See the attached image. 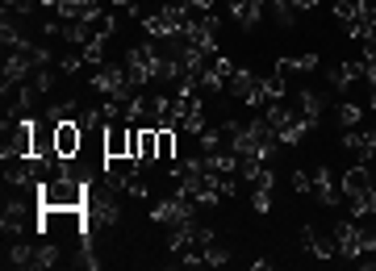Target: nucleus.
I'll list each match as a JSON object with an SVG mask.
<instances>
[{
	"mask_svg": "<svg viewBox=\"0 0 376 271\" xmlns=\"http://www.w3.org/2000/svg\"><path fill=\"white\" fill-rule=\"evenodd\" d=\"M54 8H59V17H63L67 25H71V21H93L96 13H100L96 0H59Z\"/></svg>",
	"mask_w": 376,
	"mask_h": 271,
	"instance_id": "obj_12",
	"label": "nucleus"
},
{
	"mask_svg": "<svg viewBox=\"0 0 376 271\" xmlns=\"http://www.w3.org/2000/svg\"><path fill=\"white\" fill-rule=\"evenodd\" d=\"M310 188H314V171H293V192L297 196H305Z\"/></svg>",
	"mask_w": 376,
	"mask_h": 271,
	"instance_id": "obj_24",
	"label": "nucleus"
},
{
	"mask_svg": "<svg viewBox=\"0 0 376 271\" xmlns=\"http://www.w3.org/2000/svg\"><path fill=\"white\" fill-rule=\"evenodd\" d=\"M80 67H84V54H63L59 59V76H76Z\"/></svg>",
	"mask_w": 376,
	"mask_h": 271,
	"instance_id": "obj_23",
	"label": "nucleus"
},
{
	"mask_svg": "<svg viewBox=\"0 0 376 271\" xmlns=\"http://www.w3.org/2000/svg\"><path fill=\"white\" fill-rule=\"evenodd\" d=\"M251 205H255V213H268V209H272V188H255Z\"/></svg>",
	"mask_w": 376,
	"mask_h": 271,
	"instance_id": "obj_25",
	"label": "nucleus"
},
{
	"mask_svg": "<svg viewBox=\"0 0 376 271\" xmlns=\"http://www.w3.org/2000/svg\"><path fill=\"white\" fill-rule=\"evenodd\" d=\"M54 263H63V251H59L54 242L38 246V263H34V267H54Z\"/></svg>",
	"mask_w": 376,
	"mask_h": 271,
	"instance_id": "obj_21",
	"label": "nucleus"
},
{
	"mask_svg": "<svg viewBox=\"0 0 376 271\" xmlns=\"http://www.w3.org/2000/svg\"><path fill=\"white\" fill-rule=\"evenodd\" d=\"M314 4H318V0H297V8H301V13H305V8H314Z\"/></svg>",
	"mask_w": 376,
	"mask_h": 271,
	"instance_id": "obj_29",
	"label": "nucleus"
},
{
	"mask_svg": "<svg viewBox=\"0 0 376 271\" xmlns=\"http://www.w3.org/2000/svg\"><path fill=\"white\" fill-rule=\"evenodd\" d=\"M314 67H318V54H314V50H310V54H301V59H297V71H314Z\"/></svg>",
	"mask_w": 376,
	"mask_h": 271,
	"instance_id": "obj_28",
	"label": "nucleus"
},
{
	"mask_svg": "<svg viewBox=\"0 0 376 271\" xmlns=\"http://www.w3.org/2000/svg\"><path fill=\"white\" fill-rule=\"evenodd\" d=\"M130 84V76H126V67H113V63H100V71L93 76V88L100 96H113L117 88H126Z\"/></svg>",
	"mask_w": 376,
	"mask_h": 271,
	"instance_id": "obj_9",
	"label": "nucleus"
},
{
	"mask_svg": "<svg viewBox=\"0 0 376 271\" xmlns=\"http://www.w3.org/2000/svg\"><path fill=\"white\" fill-rule=\"evenodd\" d=\"M297 100H301V104H297V109H301V117H305V121H310V130H314V126L322 121V109H327V96H318V92H301Z\"/></svg>",
	"mask_w": 376,
	"mask_h": 271,
	"instance_id": "obj_16",
	"label": "nucleus"
},
{
	"mask_svg": "<svg viewBox=\"0 0 376 271\" xmlns=\"http://www.w3.org/2000/svg\"><path fill=\"white\" fill-rule=\"evenodd\" d=\"M334 242H339V255H343V259H360V255H364V226L339 222V226H334Z\"/></svg>",
	"mask_w": 376,
	"mask_h": 271,
	"instance_id": "obj_4",
	"label": "nucleus"
},
{
	"mask_svg": "<svg viewBox=\"0 0 376 271\" xmlns=\"http://www.w3.org/2000/svg\"><path fill=\"white\" fill-rule=\"evenodd\" d=\"M42 234H88V213L84 209H38Z\"/></svg>",
	"mask_w": 376,
	"mask_h": 271,
	"instance_id": "obj_3",
	"label": "nucleus"
},
{
	"mask_svg": "<svg viewBox=\"0 0 376 271\" xmlns=\"http://www.w3.org/2000/svg\"><path fill=\"white\" fill-rule=\"evenodd\" d=\"M38 205L42 209H84L88 205V183L67 180V176H50L38 188Z\"/></svg>",
	"mask_w": 376,
	"mask_h": 271,
	"instance_id": "obj_1",
	"label": "nucleus"
},
{
	"mask_svg": "<svg viewBox=\"0 0 376 271\" xmlns=\"http://www.w3.org/2000/svg\"><path fill=\"white\" fill-rule=\"evenodd\" d=\"M205 263H209V267H226V263H230V246H222V242L213 238V242L205 246Z\"/></svg>",
	"mask_w": 376,
	"mask_h": 271,
	"instance_id": "obj_19",
	"label": "nucleus"
},
{
	"mask_svg": "<svg viewBox=\"0 0 376 271\" xmlns=\"http://www.w3.org/2000/svg\"><path fill=\"white\" fill-rule=\"evenodd\" d=\"M84 130H80V121H59V130H54V150L63 155V159H71V155H80L84 150Z\"/></svg>",
	"mask_w": 376,
	"mask_h": 271,
	"instance_id": "obj_5",
	"label": "nucleus"
},
{
	"mask_svg": "<svg viewBox=\"0 0 376 271\" xmlns=\"http://www.w3.org/2000/svg\"><path fill=\"white\" fill-rule=\"evenodd\" d=\"M310 196H314L318 205H334V200L343 196V188H339V180H334L330 167H314V188H310Z\"/></svg>",
	"mask_w": 376,
	"mask_h": 271,
	"instance_id": "obj_7",
	"label": "nucleus"
},
{
	"mask_svg": "<svg viewBox=\"0 0 376 271\" xmlns=\"http://www.w3.org/2000/svg\"><path fill=\"white\" fill-rule=\"evenodd\" d=\"M4 263H8V267H34V263H38V246H30L25 238H17V242L4 251Z\"/></svg>",
	"mask_w": 376,
	"mask_h": 271,
	"instance_id": "obj_14",
	"label": "nucleus"
},
{
	"mask_svg": "<svg viewBox=\"0 0 376 271\" xmlns=\"http://www.w3.org/2000/svg\"><path fill=\"white\" fill-rule=\"evenodd\" d=\"M4 8H8V13H21V17H25V13L34 8V0H4Z\"/></svg>",
	"mask_w": 376,
	"mask_h": 271,
	"instance_id": "obj_27",
	"label": "nucleus"
},
{
	"mask_svg": "<svg viewBox=\"0 0 376 271\" xmlns=\"http://www.w3.org/2000/svg\"><path fill=\"white\" fill-rule=\"evenodd\" d=\"M159 46H130L126 50V76H130V84H155V76H159Z\"/></svg>",
	"mask_w": 376,
	"mask_h": 271,
	"instance_id": "obj_2",
	"label": "nucleus"
},
{
	"mask_svg": "<svg viewBox=\"0 0 376 271\" xmlns=\"http://www.w3.org/2000/svg\"><path fill=\"white\" fill-rule=\"evenodd\" d=\"M343 146H347L360 163H368L376 155V130H343Z\"/></svg>",
	"mask_w": 376,
	"mask_h": 271,
	"instance_id": "obj_8",
	"label": "nucleus"
},
{
	"mask_svg": "<svg viewBox=\"0 0 376 271\" xmlns=\"http://www.w3.org/2000/svg\"><path fill=\"white\" fill-rule=\"evenodd\" d=\"M130 155V121L122 126L117 117L105 126V159H126Z\"/></svg>",
	"mask_w": 376,
	"mask_h": 271,
	"instance_id": "obj_6",
	"label": "nucleus"
},
{
	"mask_svg": "<svg viewBox=\"0 0 376 271\" xmlns=\"http://www.w3.org/2000/svg\"><path fill=\"white\" fill-rule=\"evenodd\" d=\"M264 8H268V0H230V17H235L238 25H259V17H264Z\"/></svg>",
	"mask_w": 376,
	"mask_h": 271,
	"instance_id": "obj_13",
	"label": "nucleus"
},
{
	"mask_svg": "<svg viewBox=\"0 0 376 271\" xmlns=\"http://www.w3.org/2000/svg\"><path fill=\"white\" fill-rule=\"evenodd\" d=\"M34 88H38V92H54V71H47V67H42V71H34Z\"/></svg>",
	"mask_w": 376,
	"mask_h": 271,
	"instance_id": "obj_26",
	"label": "nucleus"
},
{
	"mask_svg": "<svg viewBox=\"0 0 376 271\" xmlns=\"http://www.w3.org/2000/svg\"><path fill=\"white\" fill-rule=\"evenodd\" d=\"M159 159H163V163H172V159H176V142H172V130H163V126H159Z\"/></svg>",
	"mask_w": 376,
	"mask_h": 271,
	"instance_id": "obj_22",
	"label": "nucleus"
},
{
	"mask_svg": "<svg viewBox=\"0 0 376 271\" xmlns=\"http://www.w3.org/2000/svg\"><path fill=\"white\" fill-rule=\"evenodd\" d=\"M109 4H113V8H130V0H109Z\"/></svg>",
	"mask_w": 376,
	"mask_h": 271,
	"instance_id": "obj_30",
	"label": "nucleus"
},
{
	"mask_svg": "<svg viewBox=\"0 0 376 271\" xmlns=\"http://www.w3.org/2000/svg\"><path fill=\"white\" fill-rule=\"evenodd\" d=\"M268 4H297V0H268Z\"/></svg>",
	"mask_w": 376,
	"mask_h": 271,
	"instance_id": "obj_31",
	"label": "nucleus"
},
{
	"mask_svg": "<svg viewBox=\"0 0 376 271\" xmlns=\"http://www.w3.org/2000/svg\"><path fill=\"white\" fill-rule=\"evenodd\" d=\"M305 251H314L322 263H330V259L339 255V242L327 238V234H318V229H305Z\"/></svg>",
	"mask_w": 376,
	"mask_h": 271,
	"instance_id": "obj_15",
	"label": "nucleus"
},
{
	"mask_svg": "<svg viewBox=\"0 0 376 271\" xmlns=\"http://www.w3.org/2000/svg\"><path fill=\"white\" fill-rule=\"evenodd\" d=\"M351 213H356V217H368V213H376V183L368 188V192H360V196L351 200Z\"/></svg>",
	"mask_w": 376,
	"mask_h": 271,
	"instance_id": "obj_20",
	"label": "nucleus"
},
{
	"mask_svg": "<svg viewBox=\"0 0 376 271\" xmlns=\"http://www.w3.org/2000/svg\"><path fill=\"white\" fill-rule=\"evenodd\" d=\"M0 226H4V234L21 238V234L30 229V213H25V200H8V205H4V213H0Z\"/></svg>",
	"mask_w": 376,
	"mask_h": 271,
	"instance_id": "obj_11",
	"label": "nucleus"
},
{
	"mask_svg": "<svg viewBox=\"0 0 376 271\" xmlns=\"http://www.w3.org/2000/svg\"><path fill=\"white\" fill-rule=\"evenodd\" d=\"M360 76H364V59H360V63H343V67H334V71H330V84L347 92L356 80H360Z\"/></svg>",
	"mask_w": 376,
	"mask_h": 271,
	"instance_id": "obj_17",
	"label": "nucleus"
},
{
	"mask_svg": "<svg viewBox=\"0 0 376 271\" xmlns=\"http://www.w3.org/2000/svg\"><path fill=\"white\" fill-rule=\"evenodd\" d=\"M360 117H364V109H360V104H351V100H343V104H339V113H334L339 130H356V126H360Z\"/></svg>",
	"mask_w": 376,
	"mask_h": 271,
	"instance_id": "obj_18",
	"label": "nucleus"
},
{
	"mask_svg": "<svg viewBox=\"0 0 376 271\" xmlns=\"http://www.w3.org/2000/svg\"><path fill=\"white\" fill-rule=\"evenodd\" d=\"M339 188H343V200H356L360 192H368V188H372V171H368L364 163H356V167H347V171H343V183H339Z\"/></svg>",
	"mask_w": 376,
	"mask_h": 271,
	"instance_id": "obj_10",
	"label": "nucleus"
}]
</instances>
